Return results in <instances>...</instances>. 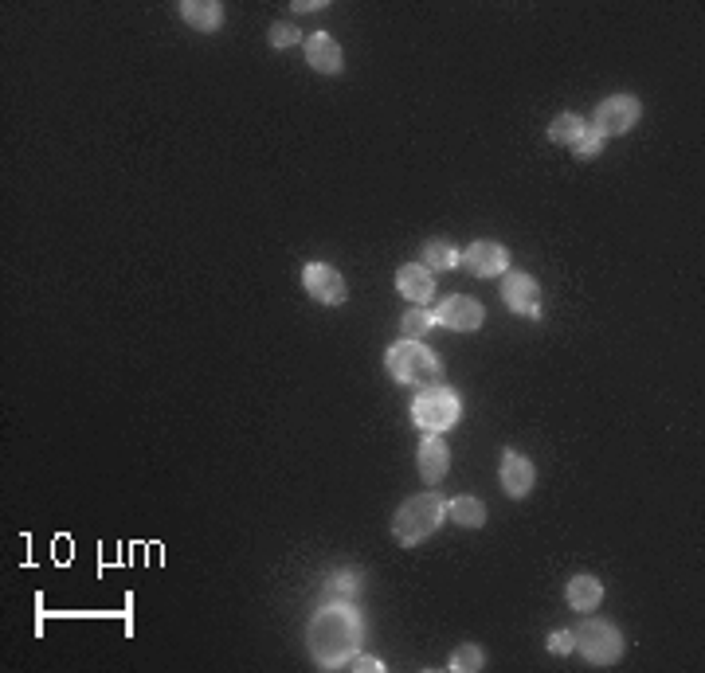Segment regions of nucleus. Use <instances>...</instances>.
Wrapping results in <instances>:
<instances>
[{"instance_id": "f257e3e1", "label": "nucleus", "mask_w": 705, "mask_h": 673, "mask_svg": "<svg viewBox=\"0 0 705 673\" xmlns=\"http://www.w3.org/2000/svg\"><path fill=\"white\" fill-rule=\"evenodd\" d=\"M306 642H310V654H314L318 666L337 670L349 654L361 650V615H357L353 607H345V603L322 607V611L310 619Z\"/></svg>"}, {"instance_id": "f03ea898", "label": "nucleus", "mask_w": 705, "mask_h": 673, "mask_svg": "<svg viewBox=\"0 0 705 673\" xmlns=\"http://www.w3.org/2000/svg\"><path fill=\"white\" fill-rule=\"evenodd\" d=\"M443 513H447V505H443L439 494L408 497V501L396 509V517H392V537L400 540V544H408V548H416V544H423V540L443 525Z\"/></svg>"}, {"instance_id": "7ed1b4c3", "label": "nucleus", "mask_w": 705, "mask_h": 673, "mask_svg": "<svg viewBox=\"0 0 705 673\" xmlns=\"http://www.w3.org/2000/svg\"><path fill=\"white\" fill-rule=\"evenodd\" d=\"M384 364H388V372H392V380H400V384H435V376H439V360L435 353L420 345V341H396L388 353H384Z\"/></svg>"}, {"instance_id": "20e7f679", "label": "nucleus", "mask_w": 705, "mask_h": 673, "mask_svg": "<svg viewBox=\"0 0 705 673\" xmlns=\"http://www.w3.org/2000/svg\"><path fill=\"white\" fill-rule=\"evenodd\" d=\"M459 396L451 392V388H443V384H427L420 396L412 400V419H416V427L427 431V435H439V431H447V427H455V419H459Z\"/></svg>"}, {"instance_id": "39448f33", "label": "nucleus", "mask_w": 705, "mask_h": 673, "mask_svg": "<svg viewBox=\"0 0 705 673\" xmlns=\"http://www.w3.org/2000/svg\"><path fill=\"white\" fill-rule=\"evenodd\" d=\"M572 638H576V650L592 666H611L623 654V634L611 627V623H604V619H584L580 627L572 630Z\"/></svg>"}, {"instance_id": "423d86ee", "label": "nucleus", "mask_w": 705, "mask_h": 673, "mask_svg": "<svg viewBox=\"0 0 705 673\" xmlns=\"http://www.w3.org/2000/svg\"><path fill=\"white\" fill-rule=\"evenodd\" d=\"M639 118H643V106H639V98H631V94H611L604 98L596 110H592V130L604 137H615V134H627V130H635L639 126Z\"/></svg>"}, {"instance_id": "0eeeda50", "label": "nucleus", "mask_w": 705, "mask_h": 673, "mask_svg": "<svg viewBox=\"0 0 705 673\" xmlns=\"http://www.w3.org/2000/svg\"><path fill=\"white\" fill-rule=\"evenodd\" d=\"M459 267L467 270V274H474V278H494V274H502V270L510 267V255H506L502 243L478 239V243H470L467 251L459 255Z\"/></svg>"}, {"instance_id": "6e6552de", "label": "nucleus", "mask_w": 705, "mask_h": 673, "mask_svg": "<svg viewBox=\"0 0 705 673\" xmlns=\"http://www.w3.org/2000/svg\"><path fill=\"white\" fill-rule=\"evenodd\" d=\"M302 286H306V294H310L318 306H341L345 294H349V290H345V278L329 267V263H310V267L302 270Z\"/></svg>"}, {"instance_id": "1a4fd4ad", "label": "nucleus", "mask_w": 705, "mask_h": 673, "mask_svg": "<svg viewBox=\"0 0 705 673\" xmlns=\"http://www.w3.org/2000/svg\"><path fill=\"white\" fill-rule=\"evenodd\" d=\"M502 302L521 317H541V310H545L541 306V286L521 270H510L502 278Z\"/></svg>"}, {"instance_id": "9d476101", "label": "nucleus", "mask_w": 705, "mask_h": 673, "mask_svg": "<svg viewBox=\"0 0 705 673\" xmlns=\"http://www.w3.org/2000/svg\"><path fill=\"white\" fill-rule=\"evenodd\" d=\"M482 321H486L482 302H474L467 294H455V298H447V302L435 310V325H447V329H455V333H474Z\"/></svg>"}, {"instance_id": "9b49d317", "label": "nucleus", "mask_w": 705, "mask_h": 673, "mask_svg": "<svg viewBox=\"0 0 705 673\" xmlns=\"http://www.w3.org/2000/svg\"><path fill=\"white\" fill-rule=\"evenodd\" d=\"M498 478H502V490L510 497H525L533 490V482H537V470H533V462L525 458V454H517V450H506L502 454V470H498Z\"/></svg>"}, {"instance_id": "f8f14e48", "label": "nucleus", "mask_w": 705, "mask_h": 673, "mask_svg": "<svg viewBox=\"0 0 705 673\" xmlns=\"http://www.w3.org/2000/svg\"><path fill=\"white\" fill-rule=\"evenodd\" d=\"M306 47V63L318 71V75H341V67H345V59H341V47L333 36L326 32H314V36H306L302 40Z\"/></svg>"}, {"instance_id": "ddd939ff", "label": "nucleus", "mask_w": 705, "mask_h": 673, "mask_svg": "<svg viewBox=\"0 0 705 673\" xmlns=\"http://www.w3.org/2000/svg\"><path fill=\"white\" fill-rule=\"evenodd\" d=\"M396 286H400V294H404L412 306L431 302V294H435V278L427 274L423 263H404V267L396 270Z\"/></svg>"}, {"instance_id": "4468645a", "label": "nucleus", "mask_w": 705, "mask_h": 673, "mask_svg": "<svg viewBox=\"0 0 705 673\" xmlns=\"http://www.w3.org/2000/svg\"><path fill=\"white\" fill-rule=\"evenodd\" d=\"M447 470H451V450L447 443L439 439V435H427L420 443V474L427 486H435L439 478H447Z\"/></svg>"}, {"instance_id": "2eb2a0df", "label": "nucleus", "mask_w": 705, "mask_h": 673, "mask_svg": "<svg viewBox=\"0 0 705 673\" xmlns=\"http://www.w3.org/2000/svg\"><path fill=\"white\" fill-rule=\"evenodd\" d=\"M564 599H568L572 611L588 615V611H596V607L604 603V584H600L596 576H572L568 587H564Z\"/></svg>"}, {"instance_id": "dca6fc26", "label": "nucleus", "mask_w": 705, "mask_h": 673, "mask_svg": "<svg viewBox=\"0 0 705 673\" xmlns=\"http://www.w3.org/2000/svg\"><path fill=\"white\" fill-rule=\"evenodd\" d=\"M181 16H185L188 28H196V32H216L224 24V8L216 0H185Z\"/></svg>"}, {"instance_id": "f3484780", "label": "nucleus", "mask_w": 705, "mask_h": 673, "mask_svg": "<svg viewBox=\"0 0 705 673\" xmlns=\"http://www.w3.org/2000/svg\"><path fill=\"white\" fill-rule=\"evenodd\" d=\"M447 513H451V521L459 529H482V521H486V505L478 497H455L447 505Z\"/></svg>"}, {"instance_id": "a211bd4d", "label": "nucleus", "mask_w": 705, "mask_h": 673, "mask_svg": "<svg viewBox=\"0 0 705 673\" xmlns=\"http://www.w3.org/2000/svg\"><path fill=\"white\" fill-rule=\"evenodd\" d=\"M423 267L427 270L459 267V251H455L447 239H427V243H423Z\"/></svg>"}, {"instance_id": "6ab92c4d", "label": "nucleus", "mask_w": 705, "mask_h": 673, "mask_svg": "<svg viewBox=\"0 0 705 673\" xmlns=\"http://www.w3.org/2000/svg\"><path fill=\"white\" fill-rule=\"evenodd\" d=\"M584 126H588V122H584L580 114H561V118H553V126H549V141L568 149L576 137L584 134Z\"/></svg>"}, {"instance_id": "aec40b11", "label": "nucleus", "mask_w": 705, "mask_h": 673, "mask_svg": "<svg viewBox=\"0 0 705 673\" xmlns=\"http://www.w3.org/2000/svg\"><path fill=\"white\" fill-rule=\"evenodd\" d=\"M435 325V310H427V306H412L408 314L400 317V333L408 337V341H416V337H427V329Z\"/></svg>"}, {"instance_id": "412c9836", "label": "nucleus", "mask_w": 705, "mask_h": 673, "mask_svg": "<svg viewBox=\"0 0 705 673\" xmlns=\"http://www.w3.org/2000/svg\"><path fill=\"white\" fill-rule=\"evenodd\" d=\"M486 666V654H482V646H474V642H463L459 650H455V658H451V670L455 673H474Z\"/></svg>"}, {"instance_id": "4be33fe9", "label": "nucleus", "mask_w": 705, "mask_h": 673, "mask_svg": "<svg viewBox=\"0 0 705 673\" xmlns=\"http://www.w3.org/2000/svg\"><path fill=\"white\" fill-rule=\"evenodd\" d=\"M568 149H572V157H580V161H588V157H596V153L604 149V134H596L592 126H584V134L576 137V141H572Z\"/></svg>"}, {"instance_id": "5701e85b", "label": "nucleus", "mask_w": 705, "mask_h": 673, "mask_svg": "<svg viewBox=\"0 0 705 673\" xmlns=\"http://www.w3.org/2000/svg\"><path fill=\"white\" fill-rule=\"evenodd\" d=\"M271 47H294L302 44V32H298V24H271Z\"/></svg>"}, {"instance_id": "b1692460", "label": "nucleus", "mask_w": 705, "mask_h": 673, "mask_svg": "<svg viewBox=\"0 0 705 673\" xmlns=\"http://www.w3.org/2000/svg\"><path fill=\"white\" fill-rule=\"evenodd\" d=\"M341 666H345V670H357V673H380V670H384V662H376V658L361 654V650H357V654H349Z\"/></svg>"}, {"instance_id": "393cba45", "label": "nucleus", "mask_w": 705, "mask_h": 673, "mask_svg": "<svg viewBox=\"0 0 705 673\" xmlns=\"http://www.w3.org/2000/svg\"><path fill=\"white\" fill-rule=\"evenodd\" d=\"M549 650H553V654H572V650H576L572 630H553V634H549Z\"/></svg>"}, {"instance_id": "a878e982", "label": "nucleus", "mask_w": 705, "mask_h": 673, "mask_svg": "<svg viewBox=\"0 0 705 673\" xmlns=\"http://www.w3.org/2000/svg\"><path fill=\"white\" fill-rule=\"evenodd\" d=\"M290 8H294V12H318L322 4H318V0H298V4H290Z\"/></svg>"}]
</instances>
